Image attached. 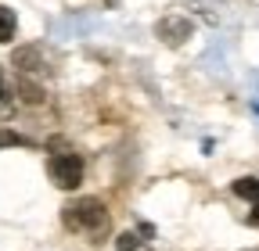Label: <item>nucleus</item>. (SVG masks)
Returning <instances> with one entry per match:
<instances>
[{"mask_svg": "<svg viewBox=\"0 0 259 251\" xmlns=\"http://www.w3.org/2000/svg\"><path fill=\"white\" fill-rule=\"evenodd\" d=\"M0 97H4V72H0Z\"/></svg>", "mask_w": 259, "mask_h": 251, "instance_id": "9b49d317", "label": "nucleus"}, {"mask_svg": "<svg viewBox=\"0 0 259 251\" xmlns=\"http://www.w3.org/2000/svg\"><path fill=\"white\" fill-rule=\"evenodd\" d=\"M65 226L69 230H83V233H97L108 226V212L97 198H79L65 208Z\"/></svg>", "mask_w": 259, "mask_h": 251, "instance_id": "f257e3e1", "label": "nucleus"}, {"mask_svg": "<svg viewBox=\"0 0 259 251\" xmlns=\"http://www.w3.org/2000/svg\"><path fill=\"white\" fill-rule=\"evenodd\" d=\"M137 244H141L137 233H119V237H115V247H119V251H137Z\"/></svg>", "mask_w": 259, "mask_h": 251, "instance_id": "1a4fd4ad", "label": "nucleus"}, {"mask_svg": "<svg viewBox=\"0 0 259 251\" xmlns=\"http://www.w3.org/2000/svg\"><path fill=\"white\" fill-rule=\"evenodd\" d=\"M29 140L22 137V133H15V130H0V147H25Z\"/></svg>", "mask_w": 259, "mask_h": 251, "instance_id": "6e6552de", "label": "nucleus"}, {"mask_svg": "<svg viewBox=\"0 0 259 251\" xmlns=\"http://www.w3.org/2000/svg\"><path fill=\"white\" fill-rule=\"evenodd\" d=\"M18 97H22L25 104H40V101H44V90H40L36 83H29V79L22 76V79H18Z\"/></svg>", "mask_w": 259, "mask_h": 251, "instance_id": "0eeeda50", "label": "nucleus"}, {"mask_svg": "<svg viewBox=\"0 0 259 251\" xmlns=\"http://www.w3.org/2000/svg\"><path fill=\"white\" fill-rule=\"evenodd\" d=\"M15 29H18V18L11 8H0V43H11L15 40Z\"/></svg>", "mask_w": 259, "mask_h": 251, "instance_id": "423d86ee", "label": "nucleus"}, {"mask_svg": "<svg viewBox=\"0 0 259 251\" xmlns=\"http://www.w3.org/2000/svg\"><path fill=\"white\" fill-rule=\"evenodd\" d=\"M155 33H158V40H162V43H169V47H180L184 40H191L194 25H191L187 18H180V15H169V18H162V22L155 25Z\"/></svg>", "mask_w": 259, "mask_h": 251, "instance_id": "7ed1b4c3", "label": "nucleus"}, {"mask_svg": "<svg viewBox=\"0 0 259 251\" xmlns=\"http://www.w3.org/2000/svg\"><path fill=\"white\" fill-rule=\"evenodd\" d=\"M234 194L255 205V201H259V176H241V179H234Z\"/></svg>", "mask_w": 259, "mask_h": 251, "instance_id": "39448f33", "label": "nucleus"}, {"mask_svg": "<svg viewBox=\"0 0 259 251\" xmlns=\"http://www.w3.org/2000/svg\"><path fill=\"white\" fill-rule=\"evenodd\" d=\"M47 172H51V179L61 186V191H76L83 183V158L79 154H54L47 162Z\"/></svg>", "mask_w": 259, "mask_h": 251, "instance_id": "f03ea898", "label": "nucleus"}, {"mask_svg": "<svg viewBox=\"0 0 259 251\" xmlns=\"http://www.w3.org/2000/svg\"><path fill=\"white\" fill-rule=\"evenodd\" d=\"M11 61H15V69H18L22 76H29V72H40V69H44V61H40V50H36V47H18Z\"/></svg>", "mask_w": 259, "mask_h": 251, "instance_id": "20e7f679", "label": "nucleus"}, {"mask_svg": "<svg viewBox=\"0 0 259 251\" xmlns=\"http://www.w3.org/2000/svg\"><path fill=\"white\" fill-rule=\"evenodd\" d=\"M248 226H259V201H255L252 212H248Z\"/></svg>", "mask_w": 259, "mask_h": 251, "instance_id": "9d476101", "label": "nucleus"}]
</instances>
